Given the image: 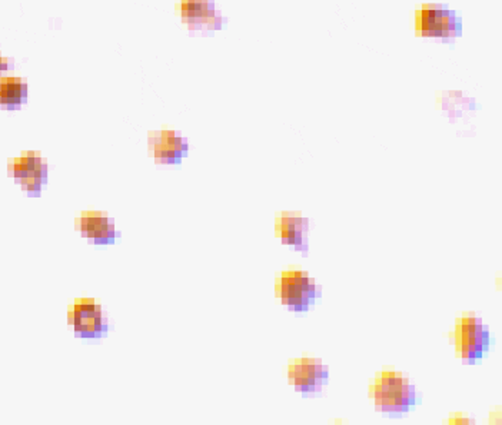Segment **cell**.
Masks as SVG:
<instances>
[{
    "label": "cell",
    "instance_id": "cell-7",
    "mask_svg": "<svg viewBox=\"0 0 502 425\" xmlns=\"http://www.w3.org/2000/svg\"><path fill=\"white\" fill-rule=\"evenodd\" d=\"M308 230L309 220L301 212L282 211L276 213L275 235L283 245L292 247L297 251H308Z\"/></svg>",
    "mask_w": 502,
    "mask_h": 425
},
{
    "label": "cell",
    "instance_id": "cell-6",
    "mask_svg": "<svg viewBox=\"0 0 502 425\" xmlns=\"http://www.w3.org/2000/svg\"><path fill=\"white\" fill-rule=\"evenodd\" d=\"M149 153L158 163H179L188 155V141L177 131L151 132L148 138Z\"/></svg>",
    "mask_w": 502,
    "mask_h": 425
},
{
    "label": "cell",
    "instance_id": "cell-11",
    "mask_svg": "<svg viewBox=\"0 0 502 425\" xmlns=\"http://www.w3.org/2000/svg\"><path fill=\"white\" fill-rule=\"evenodd\" d=\"M72 328L76 337L100 338L107 335L109 324L105 312H98L92 316L81 317Z\"/></svg>",
    "mask_w": 502,
    "mask_h": 425
},
{
    "label": "cell",
    "instance_id": "cell-17",
    "mask_svg": "<svg viewBox=\"0 0 502 425\" xmlns=\"http://www.w3.org/2000/svg\"><path fill=\"white\" fill-rule=\"evenodd\" d=\"M6 68H7V61L6 59H4V57H2V55H0V72L6 71Z\"/></svg>",
    "mask_w": 502,
    "mask_h": 425
},
{
    "label": "cell",
    "instance_id": "cell-2",
    "mask_svg": "<svg viewBox=\"0 0 502 425\" xmlns=\"http://www.w3.org/2000/svg\"><path fill=\"white\" fill-rule=\"evenodd\" d=\"M448 337L455 348L456 357L467 364H474L485 357L492 343L489 326L474 312L470 311L463 312L455 319Z\"/></svg>",
    "mask_w": 502,
    "mask_h": 425
},
{
    "label": "cell",
    "instance_id": "cell-9",
    "mask_svg": "<svg viewBox=\"0 0 502 425\" xmlns=\"http://www.w3.org/2000/svg\"><path fill=\"white\" fill-rule=\"evenodd\" d=\"M182 21L194 30H216L222 28L223 19L215 9L213 0H181Z\"/></svg>",
    "mask_w": 502,
    "mask_h": 425
},
{
    "label": "cell",
    "instance_id": "cell-10",
    "mask_svg": "<svg viewBox=\"0 0 502 425\" xmlns=\"http://www.w3.org/2000/svg\"><path fill=\"white\" fill-rule=\"evenodd\" d=\"M7 170H9V175L18 182L23 178L32 177V175L48 181V163L39 153H22L16 160H9Z\"/></svg>",
    "mask_w": 502,
    "mask_h": 425
},
{
    "label": "cell",
    "instance_id": "cell-3",
    "mask_svg": "<svg viewBox=\"0 0 502 425\" xmlns=\"http://www.w3.org/2000/svg\"><path fill=\"white\" fill-rule=\"evenodd\" d=\"M275 295L283 307L299 314L309 311L321 297V285L307 271L292 266L276 275Z\"/></svg>",
    "mask_w": 502,
    "mask_h": 425
},
{
    "label": "cell",
    "instance_id": "cell-18",
    "mask_svg": "<svg viewBox=\"0 0 502 425\" xmlns=\"http://www.w3.org/2000/svg\"><path fill=\"white\" fill-rule=\"evenodd\" d=\"M497 288H498V290L501 288V278L499 277L497 278Z\"/></svg>",
    "mask_w": 502,
    "mask_h": 425
},
{
    "label": "cell",
    "instance_id": "cell-8",
    "mask_svg": "<svg viewBox=\"0 0 502 425\" xmlns=\"http://www.w3.org/2000/svg\"><path fill=\"white\" fill-rule=\"evenodd\" d=\"M74 225L82 237H85L92 244H110L119 237L114 220L107 212L100 211H82L76 216Z\"/></svg>",
    "mask_w": 502,
    "mask_h": 425
},
{
    "label": "cell",
    "instance_id": "cell-14",
    "mask_svg": "<svg viewBox=\"0 0 502 425\" xmlns=\"http://www.w3.org/2000/svg\"><path fill=\"white\" fill-rule=\"evenodd\" d=\"M22 189L28 192L29 195H39L40 191H42L43 185L47 184V179H42V178L35 177H26L19 181Z\"/></svg>",
    "mask_w": 502,
    "mask_h": 425
},
{
    "label": "cell",
    "instance_id": "cell-12",
    "mask_svg": "<svg viewBox=\"0 0 502 425\" xmlns=\"http://www.w3.org/2000/svg\"><path fill=\"white\" fill-rule=\"evenodd\" d=\"M28 86L21 78H0V107L14 108L25 102Z\"/></svg>",
    "mask_w": 502,
    "mask_h": 425
},
{
    "label": "cell",
    "instance_id": "cell-15",
    "mask_svg": "<svg viewBox=\"0 0 502 425\" xmlns=\"http://www.w3.org/2000/svg\"><path fill=\"white\" fill-rule=\"evenodd\" d=\"M444 424H475V420L463 412H454L453 415H449L448 419L444 420Z\"/></svg>",
    "mask_w": 502,
    "mask_h": 425
},
{
    "label": "cell",
    "instance_id": "cell-1",
    "mask_svg": "<svg viewBox=\"0 0 502 425\" xmlns=\"http://www.w3.org/2000/svg\"><path fill=\"white\" fill-rule=\"evenodd\" d=\"M368 395L376 412L386 415L408 414L420 403V394L410 378L394 369H382L369 384Z\"/></svg>",
    "mask_w": 502,
    "mask_h": 425
},
{
    "label": "cell",
    "instance_id": "cell-16",
    "mask_svg": "<svg viewBox=\"0 0 502 425\" xmlns=\"http://www.w3.org/2000/svg\"><path fill=\"white\" fill-rule=\"evenodd\" d=\"M489 424H496V425L501 424L502 422L501 407H497L496 410H492V412H489Z\"/></svg>",
    "mask_w": 502,
    "mask_h": 425
},
{
    "label": "cell",
    "instance_id": "cell-13",
    "mask_svg": "<svg viewBox=\"0 0 502 425\" xmlns=\"http://www.w3.org/2000/svg\"><path fill=\"white\" fill-rule=\"evenodd\" d=\"M98 312H103V309L93 298H76L67 308V324L74 326L81 317L92 316Z\"/></svg>",
    "mask_w": 502,
    "mask_h": 425
},
{
    "label": "cell",
    "instance_id": "cell-4",
    "mask_svg": "<svg viewBox=\"0 0 502 425\" xmlns=\"http://www.w3.org/2000/svg\"><path fill=\"white\" fill-rule=\"evenodd\" d=\"M288 383L304 397L318 395L328 384L329 369L318 358L302 355L288 362Z\"/></svg>",
    "mask_w": 502,
    "mask_h": 425
},
{
    "label": "cell",
    "instance_id": "cell-5",
    "mask_svg": "<svg viewBox=\"0 0 502 425\" xmlns=\"http://www.w3.org/2000/svg\"><path fill=\"white\" fill-rule=\"evenodd\" d=\"M417 33L427 38H441L449 40L461 35V18L446 6L427 4L417 12L415 19Z\"/></svg>",
    "mask_w": 502,
    "mask_h": 425
}]
</instances>
